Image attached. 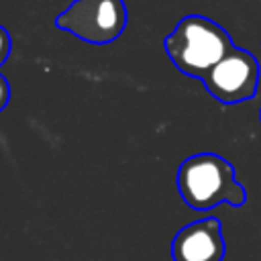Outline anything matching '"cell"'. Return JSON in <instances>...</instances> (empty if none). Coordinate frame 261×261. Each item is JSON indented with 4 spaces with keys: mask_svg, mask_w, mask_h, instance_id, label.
I'll use <instances>...</instances> for the list:
<instances>
[{
    "mask_svg": "<svg viewBox=\"0 0 261 261\" xmlns=\"http://www.w3.org/2000/svg\"><path fill=\"white\" fill-rule=\"evenodd\" d=\"M259 116H261V112H259Z\"/></svg>",
    "mask_w": 261,
    "mask_h": 261,
    "instance_id": "cell-8",
    "label": "cell"
},
{
    "mask_svg": "<svg viewBox=\"0 0 261 261\" xmlns=\"http://www.w3.org/2000/svg\"><path fill=\"white\" fill-rule=\"evenodd\" d=\"M232 47L230 35L202 14L184 16L165 37V51L171 63L181 73L198 80H204Z\"/></svg>",
    "mask_w": 261,
    "mask_h": 261,
    "instance_id": "cell-2",
    "label": "cell"
},
{
    "mask_svg": "<svg viewBox=\"0 0 261 261\" xmlns=\"http://www.w3.org/2000/svg\"><path fill=\"white\" fill-rule=\"evenodd\" d=\"M10 55V35L4 27H0V65L8 59Z\"/></svg>",
    "mask_w": 261,
    "mask_h": 261,
    "instance_id": "cell-6",
    "label": "cell"
},
{
    "mask_svg": "<svg viewBox=\"0 0 261 261\" xmlns=\"http://www.w3.org/2000/svg\"><path fill=\"white\" fill-rule=\"evenodd\" d=\"M177 190L194 210H210L222 202L243 206L247 200V190L237 181L234 167L216 153H196L184 159L177 169Z\"/></svg>",
    "mask_w": 261,
    "mask_h": 261,
    "instance_id": "cell-1",
    "label": "cell"
},
{
    "mask_svg": "<svg viewBox=\"0 0 261 261\" xmlns=\"http://www.w3.org/2000/svg\"><path fill=\"white\" fill-rule=\"evenodd\" d=\"M55 24L86 43L106 45L122 35L126 6L122 0H73L55 18Z\"/></svg>",
    "mask_w": 261,
    "mask_h": 261,
    "instance_id": "cell-3",
    "label": "cell"
},
{
    "mask_svg": "<svg viewBox=\"0 0 261 261\" xmlns=\"http://www.w3.org/2000/svg\"><path fill=\"white\" fill-rule=\"evenodd\" d=\"M259 61L253 53L232 47L202 80L208 94L222 104H239L255 98L259 88Z\"/></svg>",
    "mask_w": 261,
    "mask_h": 261,
    "instance_id": "cell-4",
    "label": "cell"
},
{
    "mask_svg": "<svg viewBox=\"0 0 261 261\" xmlns=\"http://www.w3.org/2000/svg\"><path fill=\"white\" fill-rule=\"evenodd\" d=\"M224 253L222 222L214 216L186 224L171 241L173 261H222Z\"/></svg>",
    "mask_w": 261,
    "mask_h": 261,
    "instance_id": "cell-5",
    "label": "cell"
},
{
    "mask_svg": "<svg viewBox=\"0 0 261 261\" xmlns=\"http://www.w3.org/2000/svg\"><path fill=\"white\" fill-rule=\"evenodd\" d=\"M8 100H10V86H8L6 77L0 73V112L6 108Z\"/></svg>",
    "mask_w": 261,
    "mask_h": 261,
    "instance_id": "cell-7",
    "label": "cell"
}]
</instances>
